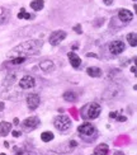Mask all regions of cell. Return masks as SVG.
<instances>
[{"label":"cell","instance_id":"obj_1","mask_svg":"<svg viewBox=\"0 0 137 155\" xmlns=\"http://www.w3.org/2000/svg\"><path fill=\"white\" fill-rule=\"evenodd\" d=\"M43 41L41 40H29L19 43L10 51L9 57H27V56H33L40 54V50L42 48Z\"/></svg>","mask_w":137,"mask_h":155},{"label":"cell","instance_id":"obj_8","mask_svg":"<svg viewBox=\"0 0 137 155\" xmlns=\"http://www.w3.org/2000/svg\"><path fill=\"white\" fill-rule=\"evenodd\" d=\"M40 103H41V98L37 94H29L27 97V106L29 109H32V111L37 109L38 106H40Z\"/></svg>","mask_w":137,"mask_h":155},{"label":"cell","instance_id":"obj_24","mask_svg":"<svg viewBox=\"0 0 137 155\" xmlns=\"http://www.w3.org/2000/svg\"><path fill=\"white\" fill-rule=\"evenodd\" d=\"M15 155H36V154L29 150H19V151H17Z\"/></svg>","mask_w":137,"mask_h":155},{"label":"cell","instance_id":"obj_2","mask_svg":"<svg viewBox=\"0 0 137 155\" xmlns=\"http://www.w3.org/2000/svg\"><path fill=\"white\" fill-rule=\"evenodd\" d=\"M102 112V108L98 103H91L89 104L85 109V113H84V117L88 118V120H95L99 117V114Z\"/></svg>","mask_w":137,"mask_h":155},{"label":"cell","instance_id":"obj_33","mask_svg":"<svg viewBox=\"0 0 137 155\" xmlns=\"http://www.w3.org/2000/svg\"><path fill=\"white\" fill-rule=\"evenodd\" d=\"M133 2H136V0H133Z\"/></svg>","mask_w":137,"mask_h":155},{"label":"cell","instance_id":"obj_5","mask_svg":"<svg viewBox=\"0 0 137 155\" xmlns=\"http://www.w3.org/2000/svg\"><path fill=\"white\" fill-rule=\"evenodd\" d=\"M77 131H79V135L81 137H90L91 135H94L96 132L94 126L91 124H89V122H85V124H83L81 126H79Z\"/></svg>","mask_w":137,"mask_h":155},{"label":"cell","instance_id":"obj_17","mask_svg":"<svg viewBox=\"0 0 137 155\" xmlns=\"http://www.w3.org/2000/svg\"><path fill=\"white\" fill-rule=\"evenodd\" d=\"M43 6H44V2L43 0H33V2L31 3V8L38 12V10H42L43 9Z\"/></svg>","mask_w":137,"mask_h":155},{"label":"cell","instance_id":"obj_18","mask_svg":"<svg viewBox=\"0 0 137 155\" xmlns=\"http://www.w3.org/2000/svg\"><path fill=\"white\" fill-rule=\"evenodd\" d=\"M15 79H17V74H15V73H10V74L6 75V78L4 79V83H3V84H4L5 87L11 85V84L15 81Z\"/></svg>","mask_w":137,"mask_h":155},{"label":"cell","instance_id":"obj_13","mask_svg":"<svg viewBox=\"0 0 137 155\" xmlns=\"http://www.w3.org/2000/svg\"><path fill=\"white\" fill-rule=\"evenodd\" d=\"M40 69L42 70V71L44 73H51L52 70L55 69V65H54V62L50 61V60H44L40 64Z\"/></svg>","mask_w":137,"mask_h":155},{"label":"cell","instance_id":"obj_9","mask_svg":"<svg viewBox=\"0 0 137 155\" xmlns=\"http://www.w3.org/2000/svg\"><path fill=\"white\" fill-rule=\"evenodd\" d=\"M38 125H40V118L36 117V116H33V117H28V118H25L23 121V126L25 128H28V130H34L36 127H38Z\"/></svg>","mask_w":137,"mask_h":155},{"label":"cell","instance_id":"obj_23","mask_svg":"<svg viewBox=\"0 0 137 155\" xmlns=\"http://www.w3.org/2000/svg\"><path fill=\"white\" fill-rule=\"evenodd\" d=\"M25 61V57H14L11 60V64L13 65H18V64H23Z\"/></svg>","mask_w":137,"mask_h":155},{"label":"cell","instance_id":"obj_7","mask_svg":"<svg viewBox=\"0 0 137 155\" xmlns=\"http://www.w3.org/2000/svg\"><path fill=\"white\" fill-rule=\"evenodd\" d=\"M36 85V80L33 76L31 75H24L21 80H19V87L22 89H31Z\"/></svg>","mask_w":137,"mask_h":155},{"label":"cell","instance_id":"obj_12","mask_svg":"<svg viewBox=\"0 0 137 155\" xmlns=\"http://www.w3.org/2000/svg\"><path fill=\"white\" fill-rule=\"evenodd\" d=\"M10 130H11V125L9 124V122H6V121L0 122V136H2V137L6 136V135H9Z\"/></svg>","mask_w":137,"mask_h":155},{"label":"cell","instance_id":"obj_16","mask_svg":"<svg viewBox=\"0 0 137 155\" xmlns=\"http://www.w3.org/2000/svg\"><path fill=\"white\" fill-rule=\"evenodd\" d=\"M10 18V12L5 8H0V24L8 22Z\"/></svg>","mask_w":137,"mask_h":155},{"label":"cell","instance_id":"obj_29","mask_svg":"<svg viewBox=\"0 0 137 155\" xmlns=\"http://www.w3.org/2000/svg\"><path fill=\"white\" fill-rule=\"evenodd\" d=\"M109 117H110V118H116V117H117V112H112V113L109 114Z\"/></svg>","mask_w":137,"mask_h":155},{"label":"cell","instance_id":"obj_30","mask_svg":"<svg viewBox=\"0 0 137 155\" xmlns=\"http://www.w3.org/2000/svg\"><path fill=\"white\" fill-rule=\"evenodd\" d=\"M131 71H132L133 74H136V66H132V68H131Z\"/></svg>","mask_w":137,"mask_h":155},{"label":"cell","instance_id":"obj_10","mask_svg":"<svg viewBox=\"0 0 137 155\" xmlns=\"http://www.w3.org/2000/svg\"><path fill=\"white\" fill-rule=\"evenodd\" d=\"M118 18H119V21L125 22V23H128V22H131L133 19V14L128 9H121L118 12Z\"/></svg>","mask_w":137,"mask_h":155},{"label":"cell","instance_id":"obj_21","mask_svg":"<svg viewBox=\"0 0 137 155\" xmlns=\"http://www.w3.org/2000/svg\"><path fill=\"white\" fill-rule=\"evenodd\" d=\"M127 41H128V43L131 45L132 47H136V46H137V36H136L135 32L127 35Z\"/></svg>","mask_w":137,"mask_h":155},{"label":"cell","instance_id":"obj_4","mask_svg":"<svg viewBox=\"0 0 137 155\" xmlns=\"http://www.w3.org/2000/svg\"><path fill=\"white\" fill-rule=\"evenodd\" d=\"M66 36L67 35H66L65 31H54L50 35L48 41H50V43L52 45V46H57V45H60L65 38H66Z\"/></svg>","mask_w":137,"mask_h":155},{"label":"cell","instance_id":"obj_26","mask_svg":"<svg viewBox=\"0 0 137 155\" xmlns=\"http://www.w3.org/2000/svg\"><path fill=\"white\" fill-rule=\"evenodd\" d=\"M103 3L106 5H112L113 4V0H103Z\"/></svg>","mask_w":137,"mask_h":155},{"label":"cell","instance_id":"obj_20","mask_svg":"<svg viewBox=\"0 0 137 155\" xmlns=\"http://www.w3.org/2000/svg\"><path fill=\"white\" fill-rule=\"evenodd\" d=\"M64 99H65V101H67V102H75V101L77 99V95H76L74 92L69 90V92H65V94H64Z\"/></svg>","mask_w":137,"mask_h":155},{"label":"cell","instance_id":"obj_11","mask_svg":"<svg viewBox=\"0 0 137 155\" xmlns=\"http://www.w3.org/2000/svg\"><path fill=\"white\" fill-rule=\"evenodd\" d=\"M69 60H70V64H71V66H73L74 69H77L80 65H81V60H80V57L77 56L75 52H69Z\"/></svg>","mask_w":137,"mask_h":155},{"label":"cell","instance_id":"obj_25","mask_svg":"<svg viewBox=\"0 0 137 155\" xmlns=\"http://www.w3.org/2000/svg\"><path fill=\"white\" fill-rule=\"evenodd\" d=\"M74 31L76 32V33H81V25H80V24L75 25V27H74Z\"/></svg>","mask_w":137,"mask_h":155},{"label":"cell","instance_id":"obj_31","mask_svg":"<svg viewBox=\"0 0 137 155\" xmlns=\"http://www.w3.org/2000/svg\"><path fill=\"white\" fill-rule=\"evenodd\" d=\"M14 124H15V125H18V124H19V121H18V118H14Z\"/></svg>","mask_w":137,"mask_h":155},{"label":"cell","instance_id":"obj_27","mask_svg":"<svg viewBox=\"0 0 137 155\" xmlns=\"http://www.w3.org/2000/svg\"><path fill=\"white\" fill-rule=\"evenodd\" d=\"M22 132H19V131H13V136L14 137H18V136H21Z\"/></svg>","mask_w":137,"mask_h":155},{"label":"cell","instance_id":"obj_19","mask_svg":"<svg viewBox=\"0 0 137 155\" xmlns=\"http://www.w3.org/2000/svg\"><path fill=\"white\" fill-rule=\"evenodd\" d=\"M54 134L50 132V131H44L41 134V140L43 141V143H50V141L54 140Z\"/></svg>","mask_w":137,"mask_h":155},{"label":"cell","instance_id":"obj_15","mask_svg":"<svg viewBox=\"0 0 137 155\" xmlns=\"http://www.w3.org/2000/svg\"><path fill=\"white\" fill-rule=\"evenodd\" d=\"M86 74L89 76H91V78H100L103 75V71H102V69H99V68L91 66V68L86 69Z\"/></svg>","mask_w":137,"mask_h":155},{"label":"cell","instance_id":"obj_6","mask_svg":"<svg viewBox=\"0 0 137 155\" xmlns=\"http://www.w3.org/2000/svg\"><path fill=\"white\" fill-rule=\"evenodd\" d=\"M125 47L126 46H125V43H123V41L117 40L109 45V52L113 54V55H119L125 51Z\"/></svg>","mask_w":137,"mask_h":155},{"label":"cell","instance_id":"obj_14","mask_svg":"<svg viewBox=\"0 0 137 155\" xmlns=\"http://www.w3.org/2000/svg\"><path fill=\"white\" fill-rule=\"evenodd\" d=\"M108 153H109L108 145L107 144H100L94 149L93 155H108Z\"/></svg>","mask_w":137,"mask_h":155},{"label":"cell","instance_id":"obj_28","mask_svg":"<svg viewBox=\"0 0 137 155\" xmlns=\"http://www.w3.org/2000/svg\"><path fill=\"white\" fill-rule=\"evenodd\" d=\"M116 118L118 120V121H126V117H123V116H117Z\"/></svg>","mask_w":137,"mask_h":155},{"label":"cell","instance_id":"obj_32","mask_svg":"<svg viewBox=\"0 0 137 155\" xmlns=\"http://www.w3.org/2000/svg\"><path fill=\"white\" fill-rule=\"evenodd\" d=\"M0 155H6V154H4V153H3V154H0Z\"/></svg>","mask_w":137,"mask_h":155},{"label":"cell","instance_id":"obj_22","mask_svg":"<svg viewBox=\"0 0 137 155\" xmlns=\"http://www.w3.org/2000/svg\"><path fill=\"white\" fill-rule=\"evenodd\" d=\"M18 18H19V19H22V18L31 19V18H32V15H31V14H28V13H25V9H24V8H22V9H21V12H19V14H18Z\"/></svg>","mask_w":137,"mask_h":155},{"label":"cell","instance_id":"obj_3","mask_svg":"<svg viewBox=\"0 0 137 155\" xmlns=\"http://www.w3.org/2000/svg\"><path fill=\"white\" fill-rule=\"evenodd\" d=\"M54 125L58 131H67L71 127V120L67 116H58V117L55 118Z\"/></svg>","mask_w":137,"mask_h":155}]
</instances>
